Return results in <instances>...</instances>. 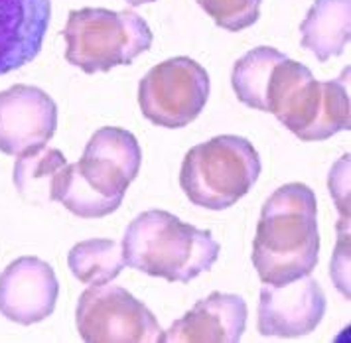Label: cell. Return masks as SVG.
Wrapping results in <instances>:
<instances>
[{"label": "cell", "mask_w": 351, "mask_h": 343, "mask_svg": "<svg viewBox=\"0 0 351 343\" xmlns=\"http://www.w3.org/2000/svg\"><path fill=\"white\" fill-rule=\"evenodd\" d=\"M141 164L143 150L136 137L119 126H103L93 132L73 168L83 184L117 211L128 186L136 180Z\"/></svg>", "instance_id": "8"}, {"label": "cell", "mask_w": 351, "mask_h": 343, "mask_svg": "<svg viewBox=\"0 0 351 343\" xmlns=\"http://www.w3.org/2000/svg\"><path fill=\"white\" fill-rule=\"evenodd\" d=\"M204 12L227 32L251 28L261 16V0H195Z\"/></svg>", "instance_id": "17"}, {"label": "cell", "mask_w": 351, "mask_h": 343, "mask_svg": "<svg viewBox=\"0 0 351 343\" xmlns=\"http://www.w3.org/2000/svg\"><path fill=\"white\" fill-rule=\"evenodd\" d=\"M71 274L87 286L112 282L125 268L123 249L111 239H89L71 247L67 255Z\"/></svg>", "instance_id": "15"}, {"label": "cell", "mask_w": 351, "mask_h": 343, "mask_svg": "<svg viewBox=\"0 0 351 343\" xmlns=\"http://www.w3.org/2000/svg\"><path fill=\"white\" fill-rule=\"evenodd\" d=\"M58 130V105L44 89L14 85L0 91V152L28 156L46 148Z\"/></svg>", "instance_id": "9"}, {"label": "cell", "mask_w": 351, "mask_h": 343, "mask_svg": "<svg viewBox=\"0 0 351 343\" xmlns=\"http://www.w3.org/2000/svg\"><path fill=\"white\" fill-rule=\"evenodd\" d=\"M267 113L302 142L328 141L351 126L350 93L341 78L318 81L304 63L288 58L272 69Z\"/></svg>", "instance_id": "3"}, {"label": "cell", "mask_w": 351, "mask_h": 343, "mask_svg": "<svg viewBox=\"0 0 351 343\" xmlns=\"http://www.w3.org/2000/svg\"><path fill=\"white\" fill-rule=\"evenodd\" d=\"M247 304L239 294L211 292L164 331L166 343H237L247 328Z\"/></svg>", "instance_id": "12"}, {"label": "cell", "mask_w": 351, "mask_h": 343, "mask_svg": "<svg viewBox=\"0 0 351 343\" xmlns=\"http://www.w3.org/2000/svg\"><path fill=\"white\" fill-rule=\"evenodd\" d=\"M261 170V156L251 142L235 134H221L188 150L180 186L193 205L221 211L251 191Z\"/></svg>", "instance_id": "4"}, {"label": "cell", "mask_w": 351, "mask_h": 343, "mask_svg": "<svg viewBox=\"0 0 351 343\" xmlns=\"http://www.w3.org/2000/svg\"><path fill=\"white\" fill-rule=\"evenodd\" d=\"M209 99L208 71L192 58L178 56L154 65L138 85L143 115L164 128L193 123Z\"/></svg>", "instance_id": "7"}, {"label": "cell", "mask_w": 351, "mask_h": 343, "mask_svg": "<svg viewBox=\"0 0 351 343\" xmlns=\"http://www.w3.org/2000/svg\"><path fill=\"white\" fill-rule=\"evenodd\" d=\"M49 0H0V75L30 63L49 28Z\"/></svg>", "instance_id": "13"}, {"label": "cell", "mask_w": 351, "mask_h": 343, "mask_svg": "<svg viewBox=\"0 0 351 343\" xmlns=\"http://www.w3.org/2000/svg\"><path fill=\"white\" fill-rule=\"evenodd\" d=\"M300 32L302 47L319 62L339 56L351 38V0H314Z\"/></svg>", "instance_id": "14"}, {"label": "cell", "mask_w": 351, "mask_h": 343, "mask_svg": "<svg viewBox=\"0 0 351 343\" xmlns=\"http://www.w3.org/2000/svg\"><path fill=\"white\" fill-rule=\"evenodd\" d=\"M65 60L85 73L130 65L152 46V32L143 16L130 10H71L64 28Z\"/></svg>", "instance_id": "5"}, {"label": "cell", "mask_w": 351, "mask_h": 343, "mask_svg": "<svg viewBox=\"0 0 351 343\" xmlns=\"http://www.w3.org/2000/svg\"><path fill=\"white\" fill-rule=\"evenodd\" d=\"M60 296L56 270L38 257H20L0 274V314L20 326L49 318Z\"/></svg>", "instance_id": "11"}, {"label": "cell", "mask_w": 351, "mask_h": 343, "mask_svg": "<svg viewBox=\"0 0 351 343\" xmlns=\"http://www.w3.org/2000/svg\"><path fill=\"white\" fill-rule=\"evenodd\" d=\"M326 316V294L318 281L302 276L282 286L261 290L256 326L261 335L302 338L318 328Z\"/></svg>", "instance_id": "10"}, {"label": "cell", "mask_w": 351, "mask_h": 343, "mask_svg": "<svg viewBox=\"0 0 351 343\" xmlns=\"http://www.w3.org/2000/svg\"><path fill=\"white\" fill-rule=\"evenodd\" d=\"M319 259L318 203L314 189L292 182L263 205L253 241V265L265 284L282 286L308 276Z\"/></svg>", "instance_id": "1"}, {"label": "cell", "mask_w": 351, "mask_h": 343, "mask_svg": "<svg viewBox=\"0 0 351 343\" xmlns=\"http://www.w3.org/2000/svg\"><path fill=\"white\" fill-rule=\"evenodd\" d=\"M75 324L87 343H162L156 316L114 284L89 286L77 302Z\"/></svg>", "instance_id": "6"}, {"label": "cell", "mask_w": 351, "mask_h": 343, "mask_svg": "<svg viewBox=\"0 0 351 343\" xmlns=\"http://www.w3.org/2000/svg\"><path fill=\"white\" fill-rule=\"evenodd\" d=\"M121 249L128 268L182 284L211 270L221 252L211 231L188 225L162 209L132 219Z\"/></svg>", "instance_id": "2"}, {"label": "cell", "mask_w": 351, "mask_h": 343, "mask_svg": "<svg viewBox=\"0 0 351 343\" xmlns=\"http://www.w3.org/2000/svg\"><path fill=\"white\" fill-rule=\"evenodd\" d=\"M130 6H141V4H150V2H156V0H127Z\"/></svg>", "instance_id": "18"}, {"label": "cell", "mask_w": 351, "mask_h": 343, "mask_svg": "<svg viewBox=\"0 0 351 343\" xmlns=\"http://www.w3.org/2000/svg\"><path fill=\"white\" fill-rule=\"evenodd\" d=\"M282 60H287V56L269 46L255 47L237 60L231 73V85L243 105L267 113V85L272 69Z\"/></svg>", "instance_id": "16"}]
</instances>
